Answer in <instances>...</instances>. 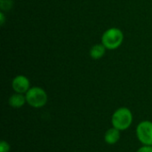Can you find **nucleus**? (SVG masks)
Returning <instances> with one entry per match:
<instances>
[{"mask_svg": "<svg viewBox=\"0 0 152 152\" xmlns=\"http://www.w3.org/2000/svg\"><path fill=\"white\" fill-rule=\"evenodd\" d=\"M133 121V115L129 109L120 108L117 110L111 118V123L113 127L118 129L119 131L127 129Z\"/></svg>", "mask_w": 152, "mask_h": 152, "instance_id": "obj_1", "label": "nucleus"}, {"mask_svg": "<svg viewBox=\"0 0 152 152\" xmlns=\"http://www.w3.org/2000/svg\"><path fill=\"white\" fill-rule=\"evenodd\" d=\"M120 138V131L115 127L109 129L104 136L105 142L109 144H115Z\"/></svg>", "mask_w": 152, "mask_h": 152, "instance_id": "obj_6", "label": "nucleus"}, {"mask_svg": "<svg viewBox=\"0 0 152 152\" xmlns=\"http://www.w3.org/2000/svg\"><path fill=\"white\" fill-rule=\"evenodd\" d=\"M139 141L146 146H152V122L142 121L136 129Z\"/></svg>", "mask_w": 152, "mask_h": 152, "instance_id": "obj_4", "label": "nucleus"}, {"mask_svg": "<svg viewBox=\"0 0 152 152\" xmlns=\"http://www.w3.org/2000/svg\"><path fill=\"white\" fill-rule=\"evenodd\" d=\"M124 36L123 32L117 28H111L104 32L102 35V45L107 49H116L118 48L123 42Z\"/></svg>", "mask_w": 152, "mask_h": 152, "instance_id": "obj_2", "label": "nucleus"}, {"mask_svg": "<svg viewBox=\"0 0 152 152\" xmlns=\"http://www.w3.org/2000/svg\"><path fill=\"white\" fill-rule=\"evenodd\" d=\"M12 6L11 0H1V8L3 10H9Z\"/></svg>", "mask_w": 152, "mask_h": 152, "instance_id": "obj_9", "label": "nucleus"}, {"mask_svg": "<svg viewBox=\"0 0 152 152\" xmlns=\"http://www.w3.org/2000/svg\"><path fill=\"white\" fill-rule=\"evenodd\" d=\"M12 89L18 94L27 93L29 90V81L24 76H17L12 83Z\"/></svg>", "mask_w": 152, "mask_h": 152, "instance_id": "obj_5", "label": "nucleus"}, {"mask_svg": "<svg viewBox=\"0 0 152 152\" xmlns=\"http://www.w3.org/2000/svg\"><path fill=\"white\" fill-rule=\"evenodd\" d=\"M26 97H24L21 94H15L12 95L9 99V104L12 108H20L26 102Z\"/></svg>", "mask_w": 152, "mask_h": 152, "instance_id": "obj_7", "label": "nucleus"}, {"mask_svg": "<svg viewBox=\"0 0 152 152\" xmlns=\"http://www.w3.org/2000/svg\"><path fill=\"white\" fill-rule=\"evenodd\" d=\"M105 46L103 45H95L90 50V56L94 59L98 60L101 59L105 54Z\"/></svg>", "mask_w": 152, "mask_h": 152, "instance_id": "obj_8", "label": "nucleus"}, {"mask_svg": "<svg viewBox=\"0 0 152 152\" xmlns=\"http://www.w3.org/2000/svg\"><path fill=\"white\" fill-rule=\"evenodd\" d=\"M27 102L34 108H41L45 105L47 102L46 93L40 87L30 88L26 93Z\"/></svg>", "mask_w": 152, "mask_h": 152, "instance_id": "obj_3", "label": "nucleus"}, {"mask_svg": "<svg viewBox=\"0 0 152 152\" xmlns=\"http://www.w3.org/2000/svg\"><path fill=\"white\" fill-rule=\"evenodd\" d=\"M137 152H152V146H144L138 150Z\"/></svg>", "mask_w": 152, "mask_h": 152, "instance_id": "obj_11", "label": "nucleus"}, {"mask_svg": "<svg viewBox=\"0 0 152 152\" xmlns=\"http://www.w3.org/2000/svg\"><path fill=\"white\" fill-rule=\"evenodd\" d=\"M9 151H10L9 144L6 142L2 141L0 142V152H9Z\"/></svg>", "mask_w": 152, "mask_h": 152, "instance_id": "obj_10", "label": "nucleus"}, {"mask_svg": "<svg viewBox=\"0 0 152 152\" xmlns=\"http://www.w3.org/2000/svg\"><path fill=\"white\" fill-rule=\"evenodd\" d=\"M0 17H1V25L4 24V14L3 13H0Z\"/></svg>", "mask_w": 152, "mask_h": 152, "instance_id": "obj_12", "label": "nucleus"}]
</instances>
